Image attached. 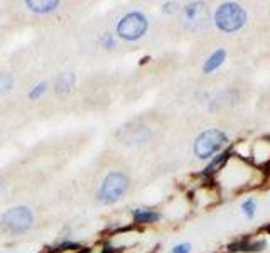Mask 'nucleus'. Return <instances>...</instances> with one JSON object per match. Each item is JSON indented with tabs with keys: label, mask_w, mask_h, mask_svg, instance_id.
I'll use <instances>...</instances> for the list:
<instances>
[{
	"label": "nucleus",
	"mask_w": 270,
	"mask_h": 253,
	"mask_svg": "<svg viewBox=\"0 0 270 253\" xmlns=\"http://www.w3.org/2000/svg\"><path fill=\"white\" fill-rule=\"evenodd\" d=\"M129 186L130 181L123 172H112V174H108L105 177L100 193H98V197H100V201H103L107 204L115 203L116 199H120L127 193Z\"/></svg>",
	"instance_id": "nucleus-3"
},
{
	"label": "nucleus",
	"mask_w": 270,
	"mask_h": 253,
	"mask_svg": "<svg viewBox=\"0 0 270 253\" xmlns=\"http://www.w3.org/2000/svg\"><path fill=\"white\" fill-rule=\"evenodd\" d=\"M101 42H103V44H107L108 47H113V41H112L110 34H107V36H105V39H103V41H101Z\"/></svg>",
	"instance_id": "nucleus-13"
},
{
	"label": "nucleus",
	"mask_w": 270,
	"mask_h": 253,
	"mask_svg": "<svg viewBox=\"0 0 270 253\" xmlns=\"http://www.w3.org/2000/svg\"><path fill=\"white\" fill-rule=\"evenodd\" d=\"M2 223H3V226L12 233L27 232L32 225V213L25 206L12 208V210L3 213Z\"/></svg>",
	"instance_id": "nucleus-5"
},
{
	"label": "nucleus",
	"mask_w": 270,
	"mask_h": 253,
	"mask_svg": "<svg viewBox=\"0 0 270 253\" xmlns=\"http://www.w3.org/2000/svg\"><path fill=\"white\" fill-rule=\"evenodd\" d=\"M231 156V150H225V152H221L220 156H216V159L213 160V162L210 164V166L206 167V171L203 172V175H211V174H214V172L218 171L223 164L228 160V157Z\"/></svg>",
	"instance_id": "nucleus-9"
},
{
	"label": "nucleus",
	"mask_w": 270,
	"mask_h": 253,
	"mask_svg": "<svg viewBox=\"0 0 270 253\" xmlns=\"http://www.w3.org/2000/svg\"><path fill=\"white\" fill-rule=\"evenodd\" d=\"M214 22L223 32H235L242 29L247 22V14L238 3H223L214 14Z\"/></svg>",
	"instance_id": "nucleus-1"
},
{
	"label": "nucleus",
	"mask_w": 270,
	"mask_h": 253,
	"mask_svg": "<svg viewBox=\"0 0 270 253\" xmlns=\"http://www.w3.org/2000/svg\"><path fill=\"white\" fill-rule=\"evenodd\" d=\"M160 218L159 213L147 211V210H137L134 213V221L138 225H147V223H154Z\"/></svg>",
	"instance_id": "nucleus-7"
},
{
	"label": "nucleus",
	"mask_w": 270,
	"mask_h": 253,
	"mask_svg": "<svg viewBox=\"0 0 270 253\" xmlns=\"http://www.w3.org/2000/svg\"><path fill=\"white\" fill-rule=\"evenodd\" d=\"M25 5L38 14H47V12H51V10L56 9V7L59 5V2H49V0H46V2H31V0H29V2H25Z\"/></svg>",
	"instance_id": "nucleus-8"
},
{
	"label": "nucleus",
	"mask_w": 270,
	"mask_h": 253,
	"mask_svg": "<svg viewBox=\"0 0 270 253\" xmlns=\"http://www.w3.org/2000/svg\"><path fill=\"white\" fill-rule=\"evenodd\" d=\"M228 142V137L223 134L221 130H216V128H211V130H206L196 138L194 142V154L199 159H208L213 154L220 152V149Z\"/></svg>",
	"instance_id": "nucleus-2"
},
{
	"label": "nucleus",
	"mask_w": 270,
	"mask_h": 253,
	"mask_svg": "<svg viewBox=\"0 0 270 253\" xmlns=\"http://www.w3.org/2000/svg\"><path fill=\"white\" fill-rule=\"evenodd\" d=\"M243 213L248 216V218H253V214H255V201L253 199H247L245 203H243Z\"/></svg>",
	"instance_id": "nucleus-10"
},
{
	"label": "nucleus",
	"mask_w": 270,
	"mask_h": 253,
	"mask_svg": "<svg viewBox=\"0 0 270 253\" xmlns=\"http://www.w3.org/2000/svg\"><path fill=\"white\" fill-rule=\"evenodd\" d=\"M225 58H226V53L223 49H218L216 53H213L210 56V59L204 63L203 66V71L204 73H211V71H214L216 68H220L221 64H223V61H225Z\"/></svg>",
	"instance_id": "nucleus-6"
},
{
	"label": "nucleus",
	"mask_w": 270,
	"mask_h": 253,
	"mask_svg": "<svg viewBox=\"0 0 270 253\" xmlns=\"http://www.w3.org/2000/svg\"><path fill=\"white\" fill-rule=\"evenodd\" d=\"M189 250H191V245H189V243H181V245H177V247H174L173 253H189Z\"/></svg>",
	"instance_id": "nucleus-12"
},
{
	"label": "nucleus",
	"mask_w": 270,
	"mask_h": 253,
	"mask_svg": "<svg viewBox=\"0 0 270 253\" xmlns=\"http://www.w3.org/2000/svg\"><path fill=\"white\" fill-rule=\"evenodd\" d=\"M147 31V19L140 12H130L116 25V34L125 41H137Z\"/></svg>",
	"instance_id": "nucleus-4"
},
{
	"label": "nucleus",
	"mask_w": 270,
	"mask_h": 253,
	"mask_svg": "<svg viewBox=\"0 0 270 253\" xmlns=\"http://www.w3.org/2000/svg\"><path fill=\"white\" fill-rule=\"evenodd\" d=\"M44 91H46V83L38 84V86H36L34 90H32L31 93H29V98H31V100H36V98L41 97V95L44 93Z\"/></svg>",
	"instance_id": "nucleus-11"
}]
</instances>
